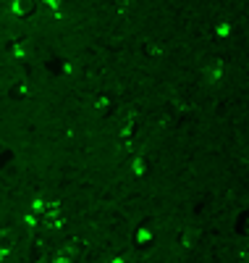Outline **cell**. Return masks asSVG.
Here are the masks:
<instances>
[{
  "label": "cell",
  "mask_w": 249,
  "mask_h": 263,
  "mask_svg": "<svg viewBox=\"0 0 249 263\" xmlns=\"http://www.w3.org/2000/svg\"><path fill=\"white\" fill-rule=\"evenodd\" d=\"M34 8V0H13V13L16 16H24Z\"/></svg>",
  "instance_id": "cell-1"
}]
</instances>
